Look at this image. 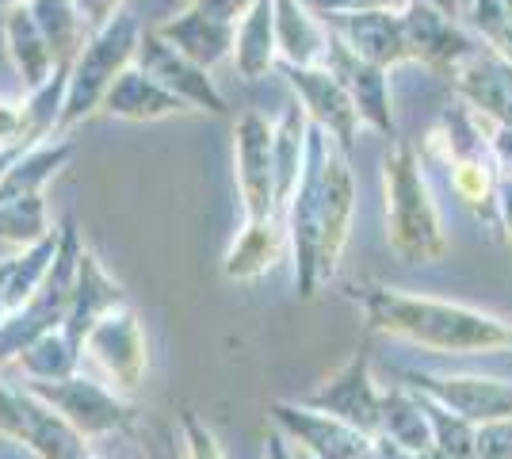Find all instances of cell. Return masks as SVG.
I'll list each match as a JSON object with an SVG mask.
<instances>
[{
  "label": "cell",
  "instance_id": "cell-1",
  "mask_svg": "<svg viewBox=\"0 0 512 459\" xmlns=\"http://www.w3.org/2000/svg\"><path fill=\"white\" fill-rule=\"evenodd\" d=\"M356 303L367 314V326L409 341L428 352H497L512 349V326L493 318L486 310L432 299V295H409L394 287L371 284L356 291Z\"/></svg>",
  "mask_w": 512,
  "mask_h": 459
},
{
  "label": "cell",
  "instance_id": "cell-2",
  "mask_svg": "<svg viewBox=\"0 0 512 459\" xmlns=\"http://www.w3.org/2000/svg\"><path fill=\"white\" fill-rule=\"evenodd\" d=\"M383 219L386 245L402 264H436L448 253L440 203L428 188L421 153L406 138H394L383 157Z\"/></svg>",
  "mask_w": 512,
  "mask_h": 459
},
{
  "label": "cell",
  "instance_id": "cell-3",
  "mask_svg": "<svg viewBox=\"0 0 512 459\" xmlns=\"http://www.w3.org/2000/svg\"><path fill=\"white\" fill-rule=\"evenodd\" d=\"M138 39H142V20L130 16V12H123L115 23H107L104 31L88 35L85 50L69 66L62 115H58V134H69L81 119H88L92 111H100L107 88L115 85V77L127 66H134Z\"/></svg>",
  "mask_w": 512,
  "mask_h": 459
},
{
  "label": "cell",
  "instance_id": "cell-4",
  "mask_svg": "<svg viewBox=\"0 0 512 459\" xmlns=\"http://www.w3.org/2000/svg\"><path fill=\"white\" fill-rule=\"evenodd\" d=\"M333 138L310 123L306 138V157H302V173L295 192L283 207L287 219V241H291V257H295V287L302 299H310L318 291V234H321V184H325V157H329Z\"/></svg>",
  "mask_w": 512,
  "mask_h": 459
},
{
  "label": "cell",
  "instance_id": "cell-5",
  "mask_svg": "<svg viewBox=\"0 0 512 459\" xmlns=\"http://www.w3.org/2000/svg\"><path fill=\"white\" fill-rule=\"evenodd\" d=\"M23 387L39 402H46L54 414H62L88 444L119 437L134 421V406L127 398L88 375H69V379H54V383H23Z\"/></svg>",
  "mask_w": 512,
  "mask_h": 459
},
{
  "label": "cell",
  "instance_id": "cell-6",
  "mask_svg": "<svg viewBox=\"0 0 512 459\" xmlns=\"http://www.w3.org/2000/svg\"><path fill=\"white\" fill-rule=\"evenodd\" d=\"M81 356L96 364V372L104 375V383L115 394L138 391L150 372V345H146V329L138 322L134 306L123 303L107 310L85 333Z\"/></svg>",
  "mask_w": 512,
  "mask_h": 459
},
{
  "label": "cell",
  "instance_id": "cell-7",
  "mask_svg": "<svg viewBox=\"0 0 512 459\" xmlns=\"http://www.w3.org/2000/svg\"><path fill=\"white\" fill-rule=\"evenodd\" d=\"M276 123L260 111H241L234 127V176L237 199H241V222H260L279 215L276 188Z\"/></svg>",
  "mask_w": 512,
  "mask_h": 459
},
{
  "label": "cell",
  "instance_id": "cell-8",
  "mask_svg": "<svg viewBox=\"0 0 512 459\" xmlns=\"http://www.w3.org/2000/svg\"><path fill=\"white\" fill-rule=\"evenodd\" d=\"M398 383L425 394L428 402L451 414L467 417L474 425L512 417V383L493 375H440V372H398Z\"/></svg>",
  "mask_w": 512,
  "mask_h": 459
},
{
  "label": "cell",
  "instance_id": "cell-9",
  "mask_svg": "<svg viewBox=\"0 0 512 459\" xmlns=\"http://www.w3.org/2000/svg\"><path fill=\"white\" fill-rule=\"evenodd\" d=\"M295 402L337 417V421L360 429L367 437H379V429H383V391H379V383L371 375L367 352H352L341 372L329 375L321 387H314V391L295 398Z\"/></svg>",
  "mask_w": 512,
  "mask_h": 459
},
{
  "label": "cell",
  "instance_id": "cell-10",
  "mask_svg": "<svg viewBox=\"0 0 512 459\" xmlns=\"http://www.w3.org/2000/svg\"><path fill=\"white\" fill-rule=\"evenodd\" d=\"M276 69L287 77V85H291L295 100L302 104V111L310 115V123L321 127L341 146V153L352 157V146L360 138L363 123L352 96H348V88L341 85V77L325 66H283L279 62Z\"/></svg>",
  "mask_w": 512,
  "mask_h": 459
},
{
  "label": "cell",
  "instance_id": "cell-11",
  "mask_svg": "<svg viewBox=\"0 0 512 459\" xmlns=\"http://www.w3.org/2000/svg\"><path fill=\"white\" fill-rule=\"evenodd\" d=\"M352 219H356V176H352V157L341 153L333 142L325 157V184H321V234H318V287L329 284L341 272L344 249L352 238Z\"/></svg>",
  "mask_w": 512,
  "mask_h": 459
},
{
  "label": "cell",
  "instance_id": "cell-12",
  "mask_svg": "<svg viewBox=\"0 0 512 459\" xmlns=\"http://www.w3.org/2000/svg\"><path fill=\"white\" fill-rule=\"evenodd\" d=\"M272 421L295 448L310 452L314 459H367L375 452V437H367L321 410H310L302 402H276Z\"/></svg>",
  "mask_w": 512,
  "mask_h": 459
},
{
  "label": "cell",
  "instance_id": "cell-13",
  "mask_svg": "<svg viewBox=\"0 0 512 459\" xmlns=\"http://www.w3.org/2000/svg\"><path fill=\"white\" fill-rule=\"evenodd\" d=\"M402 20H406V39L413 50V62L436 69V73H455L467 58H474L478 50L486 46L470 35L467 27H459L455 16L432 8L425 0H409L402 8Z\"/></svg>",
  "mask_w": 512,
  "mask_h": 459
},
{
  "label": "cell",
  "instance_id": "cell-14",
  "mask_svg": "<svg viewBox=\"0 0 512 459\" xmlns=\"http://www.w3.org/2000/svg\"><path fill=\"white\" fill-rule=\"evenodd\" d=\"M134 66H142L153 81H161L172 96H180V100L192 104L195 111H211V115H222V111H226V96L214 85L211 69L195 66L192 58H184L176 46L165 43L153 27H142Z\"/></svg>",
  "mask_w": 512,
  "mask_h": 459
},
{
  "label": "cell",
  "instance_id": "cell-15",
  "mask_svg": "<svg viewBox=\"0 0 512 459\" xmlns=\"http://www.w3.org/2000/svg\"><path fill=\"white\" fill-rule=\"evenodd\" d=\"M325 23L356 58L371 62V66L398 69L413 62L402 8H367V12H352V16H333Z\"/></svg>",
  "mask_w": 512,
  "mask_h": 459
},
{
  "label": "cell",
  "instance_id": "cell-16",
  "mask_svg": "<svg viewBox=\"0 0 512 459\" xmlns=\"http://www.w3.org/2000/svg\"><path fill=\"white\" fill-rule=\"evenodd\" d=\"M325 69H333L341 77V85L348 88V96H352V104L360 111V123L367 131H379L386 138L398 134V127H394V108H390V69H379L371 66V62H363V58H356L337 35L329 43Z\"/></svg>",
  "mask_w": 512,
  "mask_h": 459
},
{
  "label": "cell",
  "instance_id": "cell-17",
  "mask_svg": "<svg viewBox=\"0 0 512 459\" xmlns=\"http://www.w3.org/2000/svg\"><path fill=\"white\" fill-rule=\"evenodd\" d=\"M283 253H291L283 211L260 222H241L237 238L230 241V249L222 257V276L230 284H256L283 261Z\"/></svg>",
  "mask_w": 512,
  "mask_h": 459
},
{
  "label": "cell",
  "instance_id": "cell-18",
  "mask_svg": "<svg viewBox=\"0 0 512 459\" xmlns=\"http://www.w3.org/2000/svg\"><path fill=\"white\" fill-rule=\"evenodd\" d=\"M100 108L111 119H127V123H157V119H172V115H195L192 104H184L180 96H172L161 81H153L142 66H127L115 85L107 88Z\"/></svg>",
  "mask_w": 512,
  "mask_h": 459
},
{
  "label": "cell",
  "instance_id": "cell-19",
  "mask_svg": "<svg viewBox=\"0 0 512 459\" xmlns=\"http://www.w3.org/2000/svg\"><path fill=\"white\" fill-rule=\"evenodd\" d=\"M153 31L203 69H214L218 62H230L234 58L237 23L214 20V16L199 12V8H184V12H176L169 20L153 23Z\"/></svg>",
  "mask_w": 512,
  "mask_h": 459
},
{
  "label": "cell",
  "instance_id": "cell-20",
  "mask_svg": "<svg viewBox=\"0 0 512 459\" xmlns=\"http://www.w3.org/2000/svg\"><path fill=\"white\" fill-rule=\"evenodd\" d=\"M127 303V291L123 284L107 272L100 257L92 253V249H81V264H77V284H73V299H69V314H65L62 329L73 337V341H81L85 345V333L100 318H104L107 310H115V306Z\"/></svg>",
  "mask_w": 512,
  "mask_h": 459
},
{
  "label": "cell",
  "instance_id": "cell-21",
  "mask_svg": "<svg viewBox=\"0 0 512 459\" xmlns=\"http://www.w3.org/2000/svg\"><path fill=\"white\" fill-rule=\"evenodd\" d=\"M448 180L455 199L467 207L470 215L478 222H486L493 234H501V222H497V180H501V169H497L490 142L451 157Z\"/></svg>",
  "mask_w": 512,
  "mask_h": 459
},
{
  "label": "cell",
  "instance_id": "cell-22",
  "mask_svg": "<svg viewBox=\"0 0 512 459\" xmlns=\"http://www.w3.org/2000/svg\"><path fill=\"white\" fill-rule=\"evenodd\" d=\"M0 23H4L8 58H12V66H16V73H20L23 92L43 88L62 66H58V58H54L50 43L43 39L39 23H35V16H31V8H27V4H12V8H4V20Z\"/></svg>",
  "mask_w": 512,
  "mask_h": 459
},
{
  "label": "cell",
  "instance_id": "cell-23",
  "mask_svg": "<svg viewBox=\"0 0 512 459\" xmlns=\"http://www.w3.org/2000/svg\"><path fill=\"white\" fill-rule=\"evenodd\" d=\"M333 31L302 0H276V46L283 66H325Z\"/></svg>",
  "mask_w": 512,
  "mask_h": 459
},
{
  "label": "cell",
  "instance_id": "cell-24",
  "mask_svg": "<svg viewBox=\"0 0 512 459\" xmlns=\"http://www.w3.org/2000/svg\"><path fill=\"white\" fill-rule=\"evenodd\" d=\"M234 69L245 81H260L279 66L276 46V0H256L241 16L234 35Z\"/></svg>",
  "mask_w": 512,
  "mask_h": 459
},
{
  "label": "cell",
  "instance_id": "cell-25",
  "mask_svg": "<svg viewBox=\"0 0 512 459\" xmlns=\"http://www.w3.org/2000/svg\"><path fill=\"white\" fill-rule=\"evenodd\" d=\"M379 437L394 440L413 456L432 448V421H428V402L409 387H390L383 391V429Z\"/></svg>",
  "mask_w": 512,
  "mask_h": 459
},
{
  "label": "cell",
  "instance_id": "cell-26",
  "mask_svg": "<svg viewBox=\"0 0 512 459\" xmlns=\"http://www.w3.org/2000/svg\"><path fill=\"white\" fill-rule=\"evenodd\" d=\"M23 4L31 8L43 39L58 58V66H73L88 43V27L77 12V0H23Z\"/></svg>",
  "mask_w": 512,
  "mask_h": 459
},
{
  "label": "cell",
  "instance_id": "cell-27",
  "mask_svg": "<svg viewBox=\"0 0 512 459\" xmlns=\"http://www.w3.org/2000/svg\"><path fill=\"white\" fill-rule=\"evenodd\" d=\"M81 364V341H73L62 326L43 333L35 345L16 356V368L23 372V383H54V379H69L77 375Z\"/></svg>",
  "mask_w": 512,
  "mask_h": 459
},
{
  "label": "cell",
  "instance_id": "cell-28",
  "mask_svg": "<svg viewBox=\"0 0 512 459\" xmlns=\"http://www.w3.org/2000/svg\"><path fill=\"white\" fill-rule=\"evenodd\" d=\"M459 16H467L470 35L478 43H486L493 58L512 66V16L505 8V0H463Z\"/></svg>",
  "mask_w": 512,
  "mask_h": 459
},
{
  "label": "cell",
  "instance_id": "cell-29",
  "mask_svg": "<svg viewBox=\"0 0 512 459\" xmlns=\"http://www.w3.org/2000/svg\"><path fill=\"white\" fill-rule=\"evenodd\" d=\"M46 234H54L50 215H46V199L43 196H16V199H0V241H12V245H35Z\"/></svg>",
  "mask_w": 512,
  "mask_h": 459
},
{
  "label": "cell",
  "instance_id": "cell-30",
  "mask_svg": "<svg viewBox=\"0 0 512 459\" xmlns=\"http://www.w3.org/2000/svg\"><path fill=\"white\" fill-rule=\"evenodd\" d=\"M421 398H425V394H421ZM428 421H432V444H436L444 456L478 459V425H474V421L451 414V410L436 406V402H428Z\"/></svg>",
  "mask_w": 512,
  "mask_h": 459
},
{
  "label": "cell",
  "instance_id": "cell-31",
  "mask_svg": "<svg viewBox=\"0 0 512 459\" xmlns=\"http://www.w3.org/2000/svg\"><path fill=\"white\" fill-rule=\"evenodd\" d=\"M23 433H27V387L8 383L0 375V437L23 444Z\"/></svg>",
  "mask_w": 512,
  "mask_h": 459
},
{
  "label": "cell",
  "instance_id": "cell-32",
  "mask_svg": "<svg viewBox=\"0 0 512 459\" xmlns=\"http://www.w3.org/2000/svg\"><path fill=\"white\" fill-rule=\"evenodd\" d=\"M180 437H184V459H226L214 429L195 410H184L180 417Z\"/></svg>",
  "mask_w": 512,
  "mask_h": 459
},
{
  "label": "cell",
  "instance_id": "cell-33",
  "mask_svg": "<svg viewBox=\"0 0 512 459\" xmlns=\"http://www.w3.org/2000/svg\"><path fill=\"white\" fill-rule=\"evenodd\" d=\"M478 459H512V417L478 425Z\"/></svg>",
  "mask_w": 512,
  "mask_h": 459
},
{
  "label": "cell",
  "instance_id": "cell-34",
  "mask_svg": "<svg viewBox=\"0 0 512 459\" xmlns=\"http://www.w3.org/2000/svg\"><path fill=\"white\" fill-rule=\"evenodd\" d=\"M77 12L85 20L88 35H96V31H104L107 23H115L123 16V0H77Z\"/></svg>",
  "mask_w": 512,
  "mask_h": 459
},
{
  "label": "cell",
  "instance_id": "cell-35",
  "mask_svg": "<svg viewBox=\"0 0 512 459\" xmlns=\"http://www.w3.org/2000/svg\"><path fill=\"white\" fill-rule=\"evenodd\" d=\"M318 20H333V16H352V12H367V8H390V0H302Z\"/></svg>",
  "mask_w": 512,
  "mask_h": 459
},
{
  "label": "cell",
  "instance_id": "cell-36",
  "mask_svg": "<svg viewBox=\"0 0 512 459\" xmlns=\"http://www.w3.org/2000/svg\"><path fill=\"white\" fill-rule=\"evenodd\" d=\"M256 0H188V8H199L207 12L214 20H226V23H241V16L253 8Z\"/></svg>",
  "mask_w": 512,
  "mask_h": 459
},
{
  "label": "cell",
  "instance_id": "cell-37",
  "mask_svg": "<svg viewBox=\"0 0 512 459\" xmlns=\"http://www.w3.org/2000/svg\"><path fill=\"white\" fill-rule=\"evenodd\" d=\"M482 131H486V142L497 157V169L512 173V127H497L490 119H482Z\"/></svg>",
  "mask_w": 512,
  "mask_h": 459
},
{
  "label": "cell",
  "instance_id": "cell-38",
  "mask_svg": "<svg viewBox=\"0 0 512 459\" xmlns=\"http://www.w3.org/2000/svg\"><path fill=\"white\" fill-rule=\"evenodd\" d=\"M497 222H501V234L512 241V173L505 169L497 180Z\"/></svg>",
  "mask_w": 512,
  "mask_h": 459
},
{
  "label": "cell",
  "instance_id": "cell-39",
  "mask_svg": "<svg viewBox=\"0 0 512 459\" xmlns=\"http://www.w3.org/2000/svg\"><path fill=\"white\" fill-rule=\"evenodd\" d=\"M264 459H299L295 456V444L283 437V433H268V444H264Z\"/></svg>",
  "mask_w": 512,
  "mask_h": 459
},
{
  "label": "cell",
  "instance_id": "cell-40",
  "mask_svg": "<svg viewBox=\"0 0 512 459\" xmlns=\"http://www.w3.org/2000/svg\"><path fill=\"white\" fill-rule=\"evenodd\" d=\"M8 276H12V257L0 261V318H4V295H8Z\"/></svg>",
  "mask_w": 512,
  "mask_h": 459
},
{
  "label": "cell",
  "instance_id": "cell-41",
  "mask_svg": "<svg viewBox=\"0 0 512 459\" xmlns=\"http://www.w3.org/2000/svg\"><path fill=\"white\" fill-rule=\"evenodd\" d=\"M417 459H448V456H444V452H440V448L432 444V448H428V452H421V456H417Z\"/></svg>",
  "mask_w": 512,
  "mask_h": 459
},
{
  "label": "cell",
  "instance_id": "cell-42",
  "mask_svg": "<svg viewBox=\"0 0 512 459\" xmlns=\"http://www.w3.org/2000/svg\"><path fill=\"white\" fill-rule=\"evenodd\" d=\"M12 4H23V0H0V12H4V8H12Z\"/></svg>",
  "mask_w": 512,
  "mask_h": 459
},
{
  "label": "cell",
  "instance_id": "cell-43",
  "mask_svg": "<svg viewBox=\"0 0 512 459\" xmlns=\"http://www.w3.org/2000/svg\"><path fill=\"white\" fill-rule=\"evenodd\" d=\"M505 81H509V88H512V66L505 62Z\"/></svg>",
  "mask_w": 512,
  "mask_h": 459
},
{
  "label": "cell",
  "instance_id": "cell-44",
  "mask_svg": "<svg viewBox=\"0 0 512 459\" xmlns=\"http://www.w3.org/2000/svg\"><path fill=\"white\" fill-rule=\"evenodd\" d=\"M409 0H390V8H406Z\"/></svg>",
  "mask_w": 512,
  "mask_h": 459
},
{
  "label": "cell",
  "instance_id": "cell-45",
  "mask_svg": "<svg viewBox=\"0 0 512 459\" xmlns=\"http://www.w3.org/2000/svg\"><path fill=\"white\" fill-rule=\"evenodd\" d=\"M295 456H299V459H314L310 452H302V448H295Z\"/></svg>",
  "mask_w": 512,
  "mask_h": 459
},
{
  "label": "cell",
  "instance_id": "cell-46",
  "mask_svg": "<svg viewBox=\"0 0 512 459\" xmlns=\"http://www.w3.org/2000/svg\"><path fill=\"white\" fill-rule=\"evenodd\" d=\"M77 459H100V456H96V452H92V448H88L85 456H77Z\"/></svg>",
  "mask_w": 512,
  "mask_h": 459
},
{
  "label": "cell",
  "instance_id": "cell-47",
  "mask_svg": "<svg viewBox=\"0 0 512 459\" xmlns=\"http://www.w3.org/2000/svg\"><path fill=\"white\" fill-rule=\"evenodd\" d=\"M0 161H4V153H0Z\"/></svg>",
  "mask_w": 512,
  "mask_h": 459
}]
</instances>
